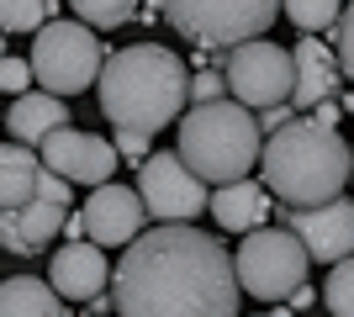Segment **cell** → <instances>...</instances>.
<instances>
[{"label":"cell","instance_id":"1","mask_svg":"<svg viewBox=\"0 0 354 317\" xmlns=\"http://www.w3.org/2000/svg\"><path fill=\"white\" fill-rule=\"evenodd\" d=\"M238 259L196 222H159L111 270L117 317H238Z\"/></svg>","mask_w":354,"mask_h":317},{"label":"cell","instance_id":"2","mask_svg":"<svg viewBox=\"0 0 354 317\" xmlns=\"http://www.w3.org/2000/svg\"><path fill=\"white\" fill-rule=\"evenodd\" d=\"M101 117L127 133H164L169 122L185 117L191 101V75L180 53L164 43H133L117 48L101 69Z\"/></svg>","mask_w":354,"mask_h":317},{"label":"cell","instance_id":"3","mask_svg":"<svg viewBox=\"0 0 354 317\" xmlns=\"http://www.w3.org/2000/svg\"><path fill=\"white\" fill-rule=\"evenodd\" d=\"M259 175L286 206H323L339 201V191L354 180V148L339 137V127L296 117L291 127L265 137Z\"/></svg>","mask_w":354,"mask_h":317},{"label":"cell","instance_id":"4","mask_svg":"<svg viewBox=\"0 0 354 317\" xmlns=\"http://www.w3.org/2000/svg\"><path fill=\"white\" fill-rule=\"evenodd\" d=\"M175 153L207 185L249 180V169H259V159H265V127H259V111L243 106V101H233V95L191 106V111L180 117Z\"/></svg>","mask_w":354,"mask_h":317},{"label":"cell","instance_id":"5","mask_svg":"<svg viewBox=\"0 0 354 317\" xmlns=\"http://www.w3.org/2000/svg\"><path fill=\"white\" fill-rule=\"evenodd\" d=\"M159 16L180 37H191L196 48H238L254 43L259 32H270L275 11H286V0H153Z\"/></svg>","mask_w":354,"mask_h":317},{"label":"cell","instance_id":"6","mask_svg":"<svg viewBox=\"0 0 354 317\" xmlns=\"http://www.w3.org/2000/svg\"><path fill=\"white\" fill-rule=\"evenodd\" d=\"M106 53L101 37H95V27H85V21H48L37 37H32V69H37V85L53 95H80L90 90V85H101V69H106Z\"/></svg>","mask_w":354,"mask_h":317},{"label":"cell","instance_id":"7","mask_svg":"<svg viewBox=\"0 0 354 317\" xmlns=\"http://www.w3.org/2000/svg\"><path fill=\"white\" fill-rule=\"evenodd\" d=\"M238 280H243V291L249 296H259V302H291L296 291L307 286V243L296 238L286 222L275 227H254V233H243V243H238Z\"/></svg>","mask_w":354,"mask_h":317},{"label":"cell","instance_id":"8","mask_svg":"<svg viewBox=\"0 0 354 317\" xmlns=\"http://www.w3.org/2000/svg\"><path fill=\"white\" fill-rule=\"evenodd\" d=\"M69 217H74L69 180L43 164V175H37V185H32L27 196L0 206V249L6 254H43L48 243L69 227Z\"/></svg>","mask_w":354,"mask_h":317},{"label":"cell","instance_id":"9","mask_svg":"<svg viewBox=\"0 0 354 317\" xmlns=\"http://www.w3.org/2000/svg\"><path fill=\"white\" fill-rule=\"evenodd\" d=\"M222 75H227V95L254 106V111L286 106L296 95V48H281V43H270V37L238 43V48H227Z\"/></svg>","mask_w":354,"mask_h":317},{"label":"cell","instance_id":"10","mask_svg":"<svg viewBox=\"0 0 354 317\" xmlns=\"http://www.w3.org/2000/svg\"><path fill=\"white\" fill-rule=\"evenodd\" d=\"M138 191L148 201V217L159 222H196L201 211H212V191L180 153H153L138 169Z\"/></svg>","mask_w":354,"mask_h":317},{"label":"cell","instance_id":"11","mask_svg":"<svg viewBox=\"0 0 354 317\" xmlns=\"http://www.w3.org/2000/svg\"><path fill=\"white\" fill-rule=\"evenodd\" d=\"M281 222L307 243V254L317 265H344L354 259V201H323V206H286L281 201Z\"/></svg>","mask_w":354,"mask_h":317},{"label":"cell","instance_id":"12","mask_svg":"<svg viewBox=\"0 0 354 317\" xmlns=\"http://www.w3.org/2000/svg\"><path fill=\"white\" fill-rule=\"evenodd\" d=\"M80 217H85V238L90 243H106V249H127V243L143 238V217H148V201L143 191L133 185H95L85 201H80Z\"/></svg>","mask_w":354,"mask_h":317},{"label":"cell","instance_id":"13","mask_svg":"<svg viewBox=\"0 0 354 317\" xmlns=\"http://www.w3.org/2000/svg\"><path fill=\"white\" fill-rule=\"evenodd\" d=\"M37 153L69 185H111V169L122 164L117 143H106L101 133H80V127H59Z\"/></svg>","mask_w":354,"mask_h":317},{"label":"cell","instance_id":"14","mask_svg":"<svg viewBox=\"0 0 354 317\" xmlns=\"http://www.w3.org/2000/svg\"><path fill=\"white\" fill-rule=\"evenodd\" d=\"M53 286H59V296L64 302H85V307H95L106 296V249L101 243H90V238H80V243H64L59 254H53V275H48Z\"/></svg>","mask_w":354,"mask_h":317},{"label":"cell","instance_id":"15","mask_svg":"<svg viewBox=\"0 0 354 317\" xmlns=\"http://www.w3.org/2000/svg\"><path fill=\"white\" fill-rule=\"evenodd\" d=\"M344 85V64H339V48H328L323 37H301L296 43V95L291 106L296 111H317L323 101H333Z\"/></svg>","mask_w":354,"mask_h":317},{"label":"cell","instance_id":"16","mask_svg":"<svg viewBox=\"0 0 354 317\" xmlns=\"http://www.w3.org/2000/svg\"><path fill=\"white\" fill-rule=\"evenodd\" d=\"M265 180H233L212 191V217H217L222 233H254V227H270V217L281 211V201H270Z\"/></svg>","mask_w":354,"mask_h":317},{"label":"cell","instance_id":"17","mask_svg":"<svg viewBox=\"0 0 354 317\" xmlns=\"http://www.w3.org/2000/svg\"><path fill=\"white\" fill-rule=\"evenodd\" d=\"M59 127H69V106H64V95H53V90H27V95H16L11 111H6L11 143H27V148H43Z\"/></svg>","mask_w":354,"mask_h":317},{"label":"cell","instance_id":"18","mask_svg":"<svg viewBox=\"0 0 354 317\" xmlns=\"http://www.w3.org/2000/svg\"><path fill=\"white\" fill-rule=\"evenodd\" d=\"M0 317H64V296L53 280L37 275H11L0 286Z\"/></svg>","mask_w":354,"mask_h":317},{"label":"cell","instance_id":"19","mask_svg":"<svg viewBox=\"0 0 354 317\" xmlns=\"http://www.w3.org/2000/svg\"><path fill=\"white\" fill-rule=\"evenodd\" d=\"M69 6H74V21L111 32V27H122V21H133L143 0H69Z\"/></svg>","mask_w":354,"mask_h":317},{"label":"cell","instance_id":"20","mask_svg":"<svg viewBox=\"0 0 354 317\" xmlns=\"http://www.w3.org/2000/svg\"><path fill=\"white\" fill-rule=\"evenodd\" d=\"M286 16H291V27H301L307 37H317V32L339 27L344 0H286Z\"/></svg>","mask_w":354,"mask_h":317},{"label":"cell","instance_id":"21","mask_svg":"<svg viewBox=\"0 0 354 317\" xmlns=\"http://www.w3.org/2000/svg\"><path fill=\"white\" fill-rule=\"evenodd\" d=\"M323 302H328V312H333V317H354V259H344V265L328 270Z\"/></svg>","mask_w":354,"mask_h":317},{"label":"cell","instance_id":"22","mask_svg":"<svg viewBox=\"0 0 354 317\" xmlns=\"http://www.w3.org/2000/svg\"><path fill=\"white\" fill-rule=\"evenodd\" d=\"M43 16H48V0H0V27L11 32H43Z\"/></svg>","mask_w":354,"mask_h":317},{"label":"cell","instance_id":"23","mask_svg":"<svg viewBox=\"0 0 354 317\" xmlns=\"http://www.w3.org/2000/svg\"><path fill=\"white\" fill-rule=\"evenodd\" d=\"M32 79H37L32 59L21 64L16 53H6V59H0V85H6V95H11V101H16V95H27V85H32Z\"/></svg>","mask_w":354,"mask_h":317},{"label":"cell","instance_id":"24","mask_svg":"<svg viewBox=\"0 0 354 317\" xmlns=\"http://www.w3.org/2000/svg\"><path fill=\"white\" fill-rule=\"evenodd\" d=\"M333 48H339V64H344V79L354 85V0L344 6L339 27H333Z\"/></svg>","mask_w":354,"mask_h":317},{"label":"cell","instance_id":"25","mask_svg":"<svg viewBox=\"0 0 354 317\" xmlns=\"http://www.w3.org/2000/svg\"><path fill=\"white\" fill-rule=\"evenodd\" d=\"M222 95H227V75H222V69H196L191 75V106L222 101Z\"/></svg>","mask_w":354,"mask_h":317},{"label":"cell","instance_id":"26","mask_svg":"<svg viewBox=\"0 0 354 317\" xmlns=\"http://www.w3.org/2000/svg\"><path fill=\"white\" fill-rule=\"evenodd\" d=\"M148 137H153V133H127V127H117V137H111V143H117V153H122V159H133V164L143 169L148 159H153Z\"/></svg>","mask_w":354,"mask_h":317},{"label":"cell","instance_id":"27","mask_svg":"<svg viewBox=\"0 0 354 317\" xmlns=\"http://www.w3.org/2000/svg\"><path fill=\"white\" fill-rule=\"evenodd\" d=\"M296 122V106L286 101V106H270V111H259V127H265V137L270 133H281V127H291Z\"/></svg>","mask_w":354,"mask_h":317},{"label":"cell","instance_id":"28","mask_svg":"<svg viewBox=\"0 0 354 317\" xmlns=\"http://www.w3.org/2000/svg\"><path fill=\"white\" fill-rule=\"evenodd\" d=\"M339 117H344V106H339V101H323L317 111H312V122H323V127H339Z\"/></svg>","mask_w":354,"mask_h":317},{"label":"cell","instance_id":"29","mask_svg":"<svg viewBox=\"0 0 354 317\" xmlns=\"http://www.w3.org/2000/svg\"><path fill=\"white\" fill-rule=\"evenodd\" d=\"M111 317H117V312H111Z\"/></svg>","mask_w":354,"mask_h":317}]
</instances>
